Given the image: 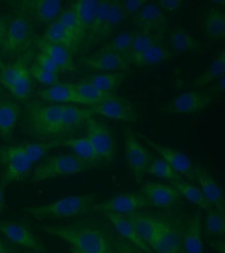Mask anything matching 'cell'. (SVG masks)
Instances as JSON below:
<instances>
[{
	"label": "cell",
	"instance_id": "1",
	"mask_svg": "<svg viewBox=\"0 0 225 253\" xmlns=\"http://www.w3.org/2000/svg\"><path fill=\"white\" fill-rule=\"evenodd\" d=\"M42 233L67 242L84 253H115L113 229L101 221L87 219L67 225L39 224Z\"/></svg>",
	"mask_w": 225,
	"mask_h": 253
},
{
	"label": "cell",
	"instance_id": "2",
	"mask_svg": "<svg viewBox=\"0 0 225 253\" xmlns=\"http://www.w3.org/2000/svg\"><path fill=\"white\" fill-rule=\"evenodd\" d=\"M96 204V198L93 195H68L47 205L24 207L22 214L42 222L74 219L90 214Z\"/></svg>",
	"mask_w": 225,
	"mask_h": 253
},
{
	"label": "cell",
	"instance_id": "3",
	"mask_svg": "<svg viewBox=\"0 0 225 253\" xmlns=\"http://www.w3.org/2000/svg\"><path fill=\"white\" fill-rule=\"evenodd\" d=\"M62 105L31 104L26 109V130L37 139L43 140L63 134L61 128Z\"/></svg>",
	"mask_w": 225,
	"mask_h": 253
},
{
	"label": "cell",
	"instance_id": "4",
	"mask_svg": "<svg viewBox=\"0 0 225 253\" xmlns=\"http://www.w3.org/2000/svg\"><path fill=\"white\" fill-rule=\"evenodd\" d=\"M90 170L78 158L72 154L53 155L42 160L32 170L31 183H41L53 178L79 174Z\"/></svg>",
	"mask_w": 225,
	"mask_h": 253
},
{
	"label": "cell",
	"instance_id": "5",
	"mask_svg": "<svg viewBox=\"0 0 225 253\" xmlns=\"http://www.w3.org/2000/svg\"><path fill=\"white\" fill-rule=\"evenodd\" d=\"M0 165L2 166L0 184L3 187L25 180L35 166L19 143L0 149Z\"/></svg>",
	"mask_w": 225,
	"mask_h": 253
},
{
	"label": "cell",
	"instance_id": "6",
	"mask_svg": "<svg viewBox=\"0 0 225 253\" xmlns=\"http://www.w3.org/2000/svg\"><path fill=\"white\" fill-rule=\"evenodd\" d=\"M85 137L103 162H113L116 156V138L110 126L90 118L84 125Z\"/></svg>",
	"mask_w": 225,
	"mask_h": 253
},
{
	"label": "cell",
	"instance_id": "7",
	"mask_svg": "<svg viewBox=\"0 0 225 253\" xmlns=\"http://www.w3.org/2000/svg\"><path fill=\"white\" fill-rule=\"evenodd\" d=\"M125 157L132 176L138 185H141L149 164L154 160L153 154L139 141L138 137L129 129L124 130Z\"/></svg>",
	"mask_w": 225,
	"mask_h": 253
},
{
	"label": "cell",
	"instance_id": "8",
	"mask_svg": "<svg viewBox=\"0 0 225 253\" xmlns=\"http://www.w3.org/2000/svg\"><path fill=\"white\" fill-rule=\"evenodd\" d=\"M187 219L181 215L165 217V225L151 245L155 253H184L183 241Z\"/></svg>",
	"mask_w": 225,
	"mask_h": 253
},
{
	"label": "cell",
	"instance_id": "9",
	"mask_svg": "<svg viewBox=\"0 0 225 253\" xmlns=\"http://www.w3.org/2000/svg\"><path fill=\"white\" fill-rule=\"evenodd\" d=\"M135 135L137 137H140L142 140H144L147 143V145L151 146L160 156V159H162L164 162H166L178 174H180L181 177L184 176L185 178H187L188 182H195L194 165H193L191 159L187 154L175 150L173 147L161 144L157 141H154L145 134L136 133Z\"/></svg>",
	"mask_w": 225,
	"mask_h": 253
},
{
	"label": "cell",
	"instance_id": "10",
	"mask_svg": "<svg viewBox=\"0 0 225 253\" xmlns=\"http://www.w3.org/2000/svg\"><path fill=\"white\" fill-rule=\"evenodd\" d=\"M34 40V29L31 22L25 17L17 15L9 20L2 52L6 55H13L23 52Z\"/></svg>",
	"mask_w": 225,
	"mask_h": 253
},
{
	"label": "cell",
	"instance_id": "11",
	"mask_svg": "<svg viewBox=\"0 0 225 253\" xmlns=\"http://www.w3.org/2000/svg\"><path fill=\"white\" fill-rule=\"evenodd\" d=\"M212 103L213 97L211 94L192 90L180 93V96L168 102L161 111L170 115L197 114L209 108Z\"/></svg>",
	"mask_w": 225,
	"mask_h": 253
},
{
	"label": "cell",
	"instance_id": "12",
	"mask_svg": "<svg viewBox=\"0 0 225 253\" xmlns=\"http://www.w3.org/2000/svg\"><path fill=\"white\" fill-rule=\"evenodd\" d=\"M19 15L28 21L50 24L62 12V1L59 0H23L16 4Z\"/></svg>",
	"mask_w": 225,
	"mask_h": 253
},
{
	"label": "cell",
	"instance_id": "13",
	"mask_svg": "<svg viewBox=\"0 0 225 253\" xmlns=\"http://www.w3.org/2000/svg\"><path fill=\"white\" fill-rule=\"evenodd\" d=\"M148 207L140 192H125L96 204L94 211L101 213L130 215Z\"/></svg>",
	"mask_w": 225,
	"mask_h": 253
},
{
	"label": "cell",
	"instance_id": "14",
	"mask_svg": "<svg viewBox=\"0 0 225 253\" xmlns=\"http://www.w3.org/2000/svg\"><path fill=\"white\" fill-rule=\"evenodd\" d=\"M0 234L12 243L25 248L27 251L45 253L46 249L40 240L25 224L15 221H0Z\"/></svg>",
	"mask_w": 225,
	"mask_h": 253
},
{
	"label": "cell",
	"instance_id": "15",
	"mask_svg": "<svg viewBox=\"0 0 225 253\" xmlns=\"http://www.w3.org/2000/svg\"><path fill=\"white\" fill-rule=\"evenodd\" d=\"M140 193L145 198L148 207L168 210L180 202V195L173 185L157 182H146L141 184Z\"/></svg>",
	"mask_w": 225,
	"mask_h": 253
},
{
	"label": "cell",
	"instance_id": "16",
	"mask_svg": "<svg viewBox=\"0 0 225 253\" xmlns=\"http://www.w3.org/2000/svg\"><path fill=\"white\" fill-rule=\"evenodd\" d=\"M90 108L94 114H100L102 117L114 121L128 123L138 122V114L132 105L117 96L96 104Z\"/></svg>",
	"mask_w": 225,
	"mask_h": 253
},
{
	"label": "cell",
	"instance_id": "17",
	"mask_svg": "<svg viewBox=\"0 0 225 253\" xmlns=\"http://www.w3.org/2000/svg\"><path fill=\"white\" fill-rule=\"evenodd\" d=\"M134 23L141 31H146L162 37L167 28V19L157 3L144 5L139 12L134 15Z\"/></svg>",
	"mask_w": 225,
	"mask_h": 253
},
{
	"label": "cell",
	"instance_id": "18",
	"mask_svg": "<svg viewBox=\"0 0 225 253\" xmlns=\"http://www.w3.org/2000/svg\"><path fill=\"white\" fill-rule=\"evenodd\" d=\"M81 63L85 68L103 73L126 72L130 68L125 55L101 51H96L94 54L83 58Z\"/></svg>",
	"mask_w": 225,
	"mask_h": 253
},
{
	"label": "cell",
	"instance_id": "19",
	"mask_svg": "<svg viewBox=\"0 0 225 253\" xmlns=\"http://www.w3.org/2000/svg\"><path fill=\"white\" fill-rule=\"evenodd\" d=\"M145 243L151 247L165 225V217L157 218L154 215L143 212H135L130 215H126Z\"/></svg>",
	"mask_w": 225,
	"mask_h": 253
},
{
	"label": "cell",
	"instance_id": "20",
	"mask_svg": "<svg viewBox=\"0 0 225 253\" xmlns=\"http://www.w3.org/2000/svg\"><path fill=\"white\" fill-rule=\"evenodd\" d=\"M105 215L107 220L111 223L116 235H119L121 238L129 242V243L139 250H141L143 253H155L154 250L143 241V239L139 236L133 223L127 216L112 213H106Z\"/></svg>",
	"mask_w": 225,
	"mask_h": 253
},
{
	"label": "cell",
	"instance_id": "21",
	"mask_svg": "<svg viewBox=\"0 0 225 253\" xmlns=\"http://www.w3.org/2000/svg\"><path fill=\"white\" fill-rule=\"evenodd\" d=\"M194 180L197 182V186L205 195L208 203L219 211H225L224 193L221 187L215 182L213 176L202 167L194 166Z\"/></svg>",
	"mask_w": 225,
	"mask_h": 253
},
{
	"label": "cell",
	"instance_id": "22",
	"mask_svg": "<svg viewBox=\"0 0 225 253\" xmlns=\"http://www.w3.org/2000/svg\"><path fill=\"white\" fill-rule=\"evenodd\" d=\"M58 145L66 146L70 149L72 155L81 160L90 168V170L94 169V168L99 167L104 163L100 159L99 156L96 155L90 140L85 136L73 137V138L58 140Z\"/></svg>",
	"mask_w": 225,
	"mask_h": 253
},
{
	"label": "cell",
	"instance_id": "23",
	"mask_svg": "<svg viewBox=\"0 0 225 253\" xmlns=\"http://www.w3.org/2000/svg\"><path fill=\"white\" fill-rule=\"evenodd\" d=\"M38 96L43 100L51 104L57 105H72L79 104L83 105V101L80 94L75 88L74 84H56V85L49 86L47 88L41 89Z\"/></svg>",
	"mask_w": 225,
	"mask_h": 253
},
{
	"label": "cell",
	"instance_id": "24",
	"mask_svg": "<svg viewBox=\"0 0 225 253\" xmlns=\"http://www.w3.org/2000/svg\"><path fill=\"white\" fill-rule=\"evenodd\" d=\"M22 115V108L8 99L0 98V136L9 141Z\"/></svg>",
	"mask_w": 225,
	"mask_h": 253
},
{
	"label": "cell",
	"instance_id": "25",
	"mask_svg": "<svg viewBox=\"0 0 225 253\" xmlns=\"http://www.w3.org/2000/svg\"><path fill=\"white\" fill-rule=\"evenodd\" d=\"M129 65L137 68H146L158 66L173 57V53L161 43H157L153 47L138 54L125 55Z\"/></svg>",
	"mask_w": 225,
	"mask_h": 253
},
{
	"label": "cell",
	"instance_id": "26",
	"mask_svg": "<svg viewBox=\"0 0 225 253\" xmlns=\"http://www.w3.org/2000/svg\"><path fill=\"white\" fill-rule=\"evenodd\" d=\"M37 45L40 52L50 57L60 72H70L74 70V59L70 49L52 44L43 38L37 41Z\"/></svg>",
	"mask_w": 225,
	"mask_h": 253
},
{
	"label": "cell",
	"instance_id": "27",
	"mask_svg": "<svg viewBox=\"0 0 225 253\" xmlns=\"http://www.w3.org/2000/svg\"><path fill=\"white\" fill-rule=\"evenodd\" d=\"M90 107L82 108L76 105H62L61 128L63 133H69L83 126L93 117Z\"/></svg>",
	"mask_w": 225,
	"mask_h": 253
},
{
	"label": "cell",
	"instance_id": "28",
	"mask_svg": "<svg viewBox=\"0 0 225 253\" xmlns=\"http://www.w3.org/2000/svg\"><path fill=\"white\" fill-rule=\"evenodd\" d=\"M169 43L171 49L177 53L198 52L206 48V45L202 41L181 27H176L173 29L169 36Z\"/></svg>",
	"mask_w": 225,
	"mask_h": 253
},
{
	"label": "cell",
	"instance_id": "29",
	"mask_svg": "<svg viewBox=\"0 0 225 253\" xmlns=\"http://www.w3.org/2000/svg\"><path fill=\"white\" fill-rule=\"evenodd\" d=\"M183 247L184 253H203L202 221L199 213L193 215L187 221Z\"/></svg>",
	"mask_w": 225,
	"mask_h": 253
},
{
	"label": "cell",
	"instance_id": "30",
	"mask_svg": "<svg viewBox=\"0 0 225 253\" xmlns=\"http://www.w3.org/2000/svg\"><path fill=\"white\" fill-rule=\"evenodd\" d=\"M225 73V52L222 50L217 55L214 57L212 60L211 65L206 69L205 72L201 74L193 80L192 86L195 87L196 89H203L210 84L216 82L220 78L224 76Z\"/></svg>",
	"mask_w": 225,
	"mask_h": 253
},
{
	"label": "cell",
	"instance_id": "31",
	"mask_svg": "<svg viewBox=\"0 0 225 253\" xmlns=\"http://www.w3.org/2000/svg\"><path fill=\"white\" fill-rule=\"evenodd\" d=\"M170 185H173L175 189L179 192L181 198H185L189 203L198 207L200 210L208 211L212 208V206L208 203L205 195L202 194L201 190L198 186L188 182L184 178H180L179 181L171 182Z\"/></svg>",
	"mask_w": 225,
	"mask_h": 253
},
{
	"label": "cell",
	"instance_id": "32",
	"mask_svg": "<svg viewBox=\"0 0 225 253\" xmlns=\"http://www.w3.org/2000/svg\"><path fill=\"white\" fill-rule=\"evenodd\" d=\"M98 2L99 0H76L71 6V9L79 21L83 36H87L90 33L94 20Z\"/></svg>",
	"mask_w": 225,
	"mask_h": 253
},
{
	"label": "cell",
	"instance_id": "33",
	"mask_svg": "<svg viewBox=\"0 0 225 253\" xmlns=\"http://www.w3.org/2000/svg\"><path fill=\"white\" fill-rule=\"evenodd\" d=\"M127 76L126 72H114V73H100L92 74V75L83 78V82L91 84L94 87L103 91H113L117 86H120Z\"/></svg>",
	"mask_w": 225,
	"mask_h": 253
},
{
	"label": "cell",
	"instance_id": "34",
	"mask_svg": "<svg viewBox=\"0 0 225 253\" xmlns=\"http://www.w3.org/2000/svg\"><path fill=\"white\" fill-rule=\"evenodd\" d=\"M43 39L52 44L66 47L72 51L74 46L77 44V40L75 39L69 31L64 28L57 21H53L48 24Z\"/></svg>",
	"mask_w": 225,
	"mask_h": 253
},
{
	"label": "cell",
	"instance_id": "35",
	"mask_svg": "<svg viewBox=\"0 0 225 253\" xmlns=\"http://www.w3.org/2000/svg\"><path fill=\"white\" fill-rule=\"evenodd\" d=\"M74 86L80 94V97L83 101V105L88 107H92L96 104L116 96L113 91H103L99 88L94 87L91 84L83 81H81L80 83H75Z\"/></svg>",
	"mask_w": 225,
	"mask_h": 253
},
{
	"label": "cell",
	"instance_id": "36",
	"mask_svg": "<svg viewBox=\"0 0 225 253\" xmlns=\"http://www.w3.org/2000/svg\"><path fill=\"white\" fill-rule=\"evenodd\" d=\"M203 29L211 40H223L225 37V15L219 9L207 12L203 20Z\"/></svg>",
	"mask_w": 225,
	"mask_h": 253
},
{
	"label": "cell",
	"instance_id": "37",
	"mask_svg": "<svg viewBox=\"0 0 225 253\" xmlns=\"http://www.w3.org/2000/svg\"><path fill=\"white\" fill-rule=\"evenodd\" d=\"M205 229L211 238H217L218 240L224 239L225 235V215L222 211L215 208H211L207 211L205 216Z\"/></svg>",
	"mask_w": 225,
	"mask_h": 253
},
{
	"label": "cell",
	"instance_id": "38",
	"mask_svg": "<svg viewBox=\"0 0 225 253\" xmlns=\"http://www.w3.org/2000/svg\"><path fill=\"white\" fill-rule=\"evenodd\" d=\"M126 16L122 9L121 2L117 0H109L108 13H107L106 23L103 29L102 40H109L114 34V31L124 22Z\"/></svg>",
	"mask_w": 225,
	"mask_h": 253
},
{
	"label": "cell",
	"instance_id": "39",
	"mask_svg": "<svg viewBox=\"0 0 225 253\" xmlns=\"http://www.w3.org/2000/svg\"><path fill=\"white\" fill-rule=\"evenodd\" d=\"M108 7H109V0H100V1L98 2L93 23H92L90 33L88 35L89 36V43H90L91 45L103 42V40H102L103 29H104V26L106 23Z\"/></svg>",
	"mask_w": 225,
	"mask_h": 253
},
{
	"label": "cell",
	"instance_id": "40",
	"mask_svg": "<svg viewBox=\"0 0 225 253\" xmlns=\"http://www.w3.org/2000/svg\"><path fill=\"white\" fill-rule=\"evenodd\" d=\"M134 36L135 31H123V33L116 35L113 39H109L99 51L125 55L131 48Z\"/></svg>",
	"mask_w": 225,
	"mask_h": 253
},
{
	"label": "cell",
	"instance_id": "41",
	"mask_svg": "<svg viewBox=\"0 0 225 253\" xmlns=\"http://www.w3.org/2000/svg\"><path fill=\"white\" fill-rule=\"evenodd\" d=\"M19 144L26 153V155L29 157L30 161L34 163V165H36L39 164L42 160L45 159L47 154L53 149V147L58 145V140H52L46 142H24Z\"/></svg>",
	"mask_w": 225,
	"mask_h": 253
},
{
	"label": "cell",
	"instance_id": "42",
	"mask_svg": "<svg viewBox=\"0 0 225 253\" xmlns=\"http://www.w3.org/2000/svg\"><path fill=\"white\" fill-rule=\"evenodd\" d=\"M146 174H149L155 177L163 178L165 181H168L169 183L179 181L181 177L180 174H178L173 168H171L166 162H164L160 158H154L152 163L149 164Z\"/></svg>",
	"mask_w": 225,
	"mask_h": 253
},
{
	"label": "cell",
	"instance_id": "43",
	"mask_svg": "<svg viewBox=\"0 0 225 253\" xmlns=\"http://www.w3.org/2000/svg\"><path fill=\"white\" fill-rule=\"evenodd\" d=\"M157 43H160V37H158L157 35L146 33V31L141 30L135 31V36L132 42L131 48L127 54L141 53V52H144L145 50L153 47Z\"/></svg>",
	"mask_w": 225,
	"mask_h": 253
},
{
	"label": "cell",
	"instance_id": "44",
	"mask_svg": "<svg viewBox=\"0 0 225 253\" xmlns=\"http://www.w3.org/2000/svg\"><path fill=\"white\" fill-rule=\"evenodd\" d=\"M13 96L20 100H28L31 96V76L29 74V68L26 67L21 72L19 77L15 81L14 85L9 89Z\"/></svg>",
	"mask_w": 225,
	"mask_h": 253
},
{
	"label": "cell",
	"instance_id": "45",
	"mask_svg": "<svg viewBox=\"0 0 225 253\" xmlns=\"http://www.w3.org/2000/svg\"><path fill=\"white\" fill-rule=\"evenodd\" d=\"M56 21L66 28L69 33L77 40V42L79 41V39L84 37L79 21L71 8L62 10L57 17Z\"/></svg>",
	"mask_w": 225,
	"mask_h": 253
},
{
	"label": "cell",
	"instance_id": "46",
	"mask_svg": "<svg viewBox=\"0 0 225 253\" xmlns=\"http://www.w3.org/2000/svg\"><path fill=\"white\" fill-rule=\"evenodd\" d=\"M29 74H30L31 78L36 79L38 82L42 83L43 85L53 86V85H56V84L59 83L58 75H56V74H52L48 71H45L44 69H42L39 66H37L36 63L30 66Z\"/></svg>",
	"mask_w": 225,
	"mask_h": 253
},
{
	"label": "cell",
	"instance_id": "47",
	"mask_svg": "<svg viewBox=\"0 0 225 253\" xmlns=\"http://www.w3.org/2000/svg\"><path fill=\"white\" fill-rule=\"evenodd\" d=\"M113 244L115 253H143L141 250L129 243L119 235H116L115 231L113 233Z\"/></svg>",
	"mask_w": 225,
	"mask_h": 253
},
{
	"label": "cell",
	"instance_id": "48",
	"mask_svg": "<svg viewBox=\"0 0 225 253\" xmlns=\"http://www.w3.org/2000/svg\"><path fill=\"white\" fill-rule=\"evenodd\" d=\"M123 12L126 16L136 15L139 10H140L144 5H146L145 0H124V1H120Z\"/></svg>",
	"mask_w": 225,
	"mask_h": 253
},
{
	"label": "cell",
	"instance_id": "49",
	"mask_svg": "<svg viewBox=\"0 0 225 253\" xmlns=\"http://www.w3.org/2000/svg\"><path fill=\"white\" fill-rule=\"evenodd\" d=\"M35 63L40 68L44 69L45 71H48L52 74H56V75H58V74L60 73L59 69L57 68L55 63L52 61V59L50 57H48L46 54L42 53V52H39V53L37 54Z\"/></svg>",
	"mask_w": 225,
	"mask_h": 253
},
{
	"label": "cell",
	"instance_id": "50",
	"mask_svg": "<svg viewBox=\"0 0 225 253\" xmlns=\"http://www.w3.org/2000/svg\"><path fill=\"white\" fill-rule=\"evenodd\" d=\"M157 5L163 13H176L183 6V1L181 0H161V1L157 3Z\"/></svg>",
	"mask_w": 225,
	"mask_h": 253
},
{
	"label": "cell",
	"instance_id": "51",
	"mask_svg": "<svg viewBox=\"0 0 225 253\" xmlns=\"http://www.w3.org/2000/svg\"><path fill=\"white\" fill-rule=\"evenodd\" d=\"M8 22H9V20H7L6 18L0 17V48L2 47V44H3V42H4V38H5V35H6Z\"/></svg>",
	"mask_w": 225,
	"mask_h": 253
},
{
	"label": "cell",
	"instance_id": "52",
	"mask_svg": "<svg viewBox=\"0 0 225 253\" xmlns=\"http://www.w3.org/2000/svg\"><path fill=\"white\" fill-rule=\"evenodd\" d=\"M211 246L215 248L219 253H224L225 252V246H224V241L223 240L221 242H220V240H218L216 242H213Z\"/></svg>",
	"mask_w": 225,
	"mask_h": 253
},
{
	"label": "cell",
	"instance_id": "53",
	"mask_svg": "<svg viewBox=\"0 0 225 253\" xmlns=\"http://www.w3.org/2000/svg\"><path fill=\"white\" fill-rule=\"evenodd\" d=\"M5 209V199H4V191L3 186L0 184V214H1Z\"/></svg>",
	"mask_w": 225,
	"mask_h": 253
},
{
	"label": "cell",
	"instance_id": "54",
	"mask_svg": "<svg viewBox=\"0 0 225 253\" xmlns=\"http://www.w3.org/2000/svg\"><path fill=\"white\" fill-rule=\"evenodd\" d=\"M0 253H17L12 247H9L4 242L0 241Z\"/></svg>",
	"mask_w": 225,
	"mask_h": 253
},
{
	"label": "cell",
	"instance_id": "55",
	"mask_svg": "<svg viewBox=\"0 0 225 253\" xmlns=\"http://www.w3.org/2000/svg\"><path fill=\"white\" fill-rule=\"evenodd\" d=\"M224 76L222 78H220L219 80L216 81V85L213 87L214 90H216L217 92H222L224 90Z\"/></svg>",
	"mask_w": 225,
	"mask_h": 253
},
{
	"label": "cell",
	"instance_id": "56",
	"mask_svg": "<svg viewBox=\"0 0 225 253\" xmlns=\"http://www.w3.org/2000/svg\"><path fill=\"white\" fill-rule=\"evenodd\" d=\"M72 253H84V252H82V251H80V250H78V249H76V248H73V247H72Z\"/></svg>",
	"mask_w": 225,
	"mask_h": 253
},
{
	"label": "cell",
	"instance_id": "57",
	"mask_svg": "<svg viewBox=\"0 0 225 253\" xmlns=\"http://www.w3.org/2000/svg\"><path fill=\"white\" fill-rule=\"evenodd\" d=\"M4 67V63L2 62V60H1V58H0V69H2Z\"/></svg>",
	"mask_w": 225,
	"mask_h": 253
},
{
	"label": "cell",
	"instance_id": "58",
	"mask_svg": "<svg viewBox=\"0 0 225 253\" xmlns=\"http://www.w3.org/2000/svg\"><path fill=\"white\" fill-rule=\"evenodd\" d=\"M22 253H39V252H32V251H24V252H22ZM46 253V252H45Z\"/></svg>",
	"mask_w": 225,
	"mask_h": 253
}]
</instances>
